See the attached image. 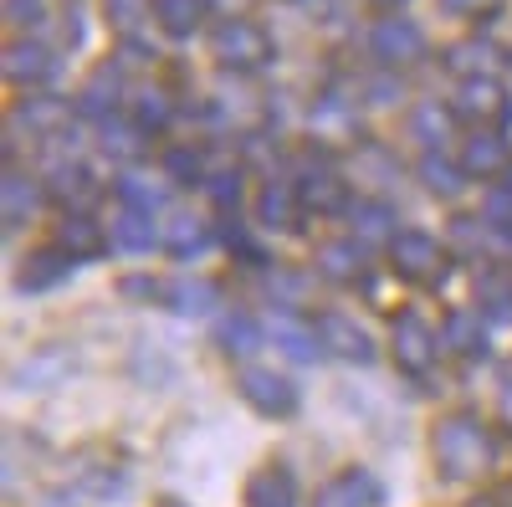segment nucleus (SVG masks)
<instances>
[{
  "mask_svg": "<svg viewBox=\"0 0 512 507\" xmlns=\"http://www.w3.org/2000/svg\"><path fill=\"white\" fill-rule=\"evenodd\" d=\"M431 456L446 477H482L492 472L497 461V436L482 426L472 410H451L436 420V436H431Z\"/></svg>",
  "mask_w": 512,
  "mask_h": 507,
  "instance_id": "f257e3e1",
  "label": "nucleus"
},
{
  "mask_svg": "<svg viewBox=\"0 0 512 507\" xmlns=\"http://www.w3.org/2000/svg\"><path fill=\"white\" fill-rule=\"evenodd\" d=\"M390 267H395V277H405V282H441L446 277V267H451V257H446V246L431 236V231H400L395 241H390Z\"/></svg>",
  "mask_w": 512,
  "mask_h": 507,
  "instance_id": "f03ea898",
  "label": "nucleus"
},
{
  "mask_svg": "<svg viewBox=\"0 0 512 507\" xmlns=\"http://www.w3.org/2000/svg\"><path fill=\"white\" fill-rule=\"evenodd\" d=\"M210 41H216L221 67H231V72H256L272 62V36L256 21H221Z\"/></svg>",
  "mask_w": 512,
  "mask_h": 507,
  "instance_id": "7ed1b4c3",
  "label": "nucleus"
},
{
  "mask_svg": "<svg viewBox=\"0 0 512 507\" xmlns=\"http://www.w3.org/2000/svg\"><path fill=\"white\" fill-rule=\"evenodd\" d=\"M390 354H395V364L405 374H425V369H431L436 333H431V323H425L415 308H400L395 313V323H390Z\"/></svg>",
  "mask_w": 512,
  "mask_h": 507,
  "instance_id": "20e7f679",
  "label": "nucleus"
},
{
  "mask_svg": "<svg viewBox=\"0 0 512 507\" xmlns=\"http://www.w3.org/2000/svg\"><path fill=\"white\" fill-rule=\"evenodd\" d=\"M451 113L466 118V123H482V129H497V123L512 118V98L497 77H472V82H461Z\"/></svg>",
  "mask_w": 512,
  "mask_h": 507,
  "instance_id": "39448f33",
  "label": "nucleus"
},
{
  "mask_svg": "<svg viewBox=\"0 0 512 507\" xmlns=\"http://www.w3.org/2000/svg\"><path fill=\"white\" fill-rule=\"evenodd\" d=\"M369 52H374L384 67H410V62H420V52H425V36H420L415 21L384 16V21H374V31H369Z\"/></svg>",
  "mask_w": 512,
  "mask_h": 507,
  "instance_id": "423d86ee",
  "label": "nucleus"
},
{
  "mask_svg": "<svg viewBox=\"0 0 512 507\" xmlns=\"http://www.w3.org/2000/svg\"><path fill=\"white\" fill-rule=\"evenodd\" d=\"M313 333H318V344H323L328 354L349 359V364H374V338H369L359 323H349L344 313H318Z\"/></svg>",
  "mask_w": 512,
  "mask_h": 507,
  "instance_id": "0eeeda50",
  "label": "nucleus"
},
{
  "mask_svg": "<svg viewBox=\"0 0 512 507\" xmlns=\"http://www.w3.org/2000/svg\"><path fill=\"white\" fill-rule=\"evenodd\" d=\"M241 395H246L251 410H262V415H292L297 410V390L272 369H241Z\"/></svg>",
  "mask_w": 512,
  "mask_h": 507,
  "instance_id": "6e6552de",
  "label": "nucleus"
},
{
  "mask_svg": "<svg viewBox=\"0 0 512 507\" xmlns=\"http://www.w3.org/2000/svg\"><path fill=\"white\" fill-rule=\"evenodd\" d=\"M446 67L461 77V82H472V77H497L507 67V52L497 47V41L487 36H472V41H456V47L446 52Z\"/></svg>",
  "mask_w": 512,
  "mask_h": 507,
  "instance_id": "1a4fd4ad",
  "label": "nucleus"
},
{
  "mask_svg": "<svg viewBox=\"0 0 512 507\" xmlns=\"http://www.w3.org/2000/svg\"><path fill=\"white\" fill-rule=\"evenodd\" d=\"M472 303L487 323H512V272L507 267H482L472 277Z\"/></svg>",
  "mask_w": 512,
  "mask_h": 507,
  "instance_id": "9d476101",
  "label": "nucleus"
},
{
  "mask_svg": "<svg viewBox=\"0 0 512 507\" xmlns=\"http://www.w3.org/2000/svg\"><path fill=\"white\" fill-rule=\"evenodd\" d=\"M441 344L461 359H482L487 354V323L477 308H451L446 323H441Z\"/></svg>",
  "mask_w": 512,
  "mask_h": 507,
  "instance_id": "9b49d317",
  "label": "nucleus"
},
{
  "mask_svg": "<svg viewBox=\"0 0 512 507\" xmlns=\"http://www.w3.org/2000/svg\"><path fill=\"white\" fill-rule=\"evenodd\" d=\"M379 482L369 477V472H359V467H349L344 477H333L318 497H313V507H379Z\"/></svg>",
  "mask_w": 512,
  "mask_h": 507,
  "instance_id": "f8f14e48",
  "label": "nucleus"
},
{
  "mask_svg": "<svg viewBox=\"0 0 512 507\" xmlns=\"http://www.w3.org/2000/svg\"><path fill=\"white\" fill-rule=\"evenodd\" d=\"M297 200H303L308 210H323V216H333V210H349V185L318 164V169H308V175H303V185H297Z\"/></svg>",
  "mask_w": 512,
  "mask_h": 507,
  "instance_id": "ddd939ff",
  "label": "nucleus"
},
{
  "mask_svg": "<svg viewBox=\"0 0 512 507\" xmlns=\"http://www.w3.org/2000/svg\"><path fill=\"white\" fill-rule=\"evenodd\" d=\"M52 195L72 210V216H88V205L98 200V180L82 164H57L52 169Z\"/></svg>",
  "mask_w": 512,
  "mask_h": 507,
  "instance_id": "4468645a",
  "label": "nucleus"
},
{
  "mask_svg": "<svg viewBox=\"0 0 512 507\" xmlns=\"http://www.w3.org/2000/svg\"><path fill=\"white\" fill-rule=\"evenodd\" d=\"M246 507H297V482L287 467H262L246 482Z\"/></svg>",
  "mask_w": 512,
  "mask_h": 507,
  "instance_id": "2eb2a0df",
  "label": "nucleus"
},
{
  "mask_svg": "<svg viewBox=\"0 0 512 507\" xmlns=\"http://www.w3.org/2000/svg\"><path fill=\"white\" fill-rule=\"evenodd\" d=\"M461 169L466 175H507L512 169V159H507V139L502 134H472V144H466V154H461Z\"/></svg>",
  "mask_w": 512,
  "mask_h": 507,
  "instance_id": "dca6fc26",
  "label": "nucleus"
},
{
  "mask_svg": "<svg viewBox=\"0 0 512 507\" xmlns=\"http://www.w3.org/2000/svg\"><path fill=\"white\" fill-rule=\"evenodd\" d=\"M103 241H108V236H103V226H98L93 216H67L62 231H57V246L67 251L72 262H93L98 251H103Z\"/></svg>",
  "mask_w": 512,
  "mask_h": 507,
  "instance_id": "f3484780",
  "label": "nucleus"
},
{
  "mask_svg": "<svg viewBox=\"0 0 512 507\" xmlns=\"http://www.w3.org/2000/svg\"><path fill=\"white\" fill-rule=\"evenodd\" d=\"M349 226H354L359 241H384V246L400 236V231H395V210L384 205V200H359V205H349Z\"/></svg>",
  "mask_w": 512,
  "mask_h": 507,
  "instance_id": "a211bd4d",
  "label": "nucleus"
},
{
  "mask_svg": "<svg viewBox=\"0 0 512 507\" xmlns=\"http://www.w3.org/2000/svg\"><path fill=\"white\" fill-rule=\"evenodd\" d=\"M52 72V52L41 47V41H16V47H6V77L21 82V88H31V82H41Z\"/></svg>",
  "mask_w": 512,
  "mask_h": 507,
  "instance_id": "6ab92c4d",
  "label": "nucleus"
},
{
  "mask_svg": "<svg viewBox=\"0 0 512 507\" xmlns=\"http://www.w3.org/2000/svg\"><path fill=\"white\" fill-rule=\"evenodd\" d=\"M67 251L62 246H52V251H31L26 257V267H21V292H47L52 282H62L67 277Z\"/></svg>",
  "mask_w": 512,
  "mask_h": 507,
  "instance_id": "aec40b11",
  "label": "nucleus"
},
{
  "mask_svg": "<svg viewBox=\"0 0 512 507\" xmlns=\"http://www.w3.org/2000/svg\"><path fill=\"white\" fill-rule=\"evenodd\" d=\"M318 272L328 282H354L364 272V251L354 241H328V246H318Z\"/></svg>",
  "mask_w": 512,
  "mask_h": 507,
  "instance_id": "412c9836",
  "label": "nucleus"
},
{
  "mask_svg": "<svg viewBox=\"0 0 512 507\" xmlns=\"http://www.w3.org/2000/svg\"><path fill=\"white\" fill-rule=\"evenodd\" d=\"M297 190H287V185H267L262 190V200H256V216H262V226H272V231H297Z\"/></svg>",
  "mask_w": 512,
  "mask_h": 507,
  "instance_id": "4be33fe9",
  "label": "nucleus"
},
{
  "mask_svg": "<svg viewBox=\"0 0 512 507\" xmlns=\"http://www.w3.org/2000/svg\"><path fill=\"white\" fill-rule=\"evenodd\" d=\"M154 21L169 36H195L205 21V0H154Z\"/></svg>",
  "mask_w": 512,
  "mask_h": 507,
  "instance_id": "5701e85b",
  "label": "nucleus"
},
{
  "mask_svg": "<svg viewBox=\"0 0 512 507\" xmlns=\"http://www.w3.org/2000/svg\"><path fill=\"white\" fill-rule=\"evenodd\" d=\"M164 246H169V257H200L210 246V231H205L200 216H175L164 231Z\"/></svg>",
  "mask_w": 512,
  "mask_h": 507,
  "instance_id": "b1692460",
  "label": "nucleus"
},
{
  "mask_svg": "<svg viewBox=\"0 0 512 507\" xmlns=\"http://www.w3.org/2000/svg\"><path fill=\"white\" fill-rule=\"evenodd\" d=\"M108 236H113V246H123V251H154V246H159V236H154V226H149L144 210H123Z\"/></svg>",
  "mask_w": 512,
  "mask_h": 507,
  "instance_id": "393cba45",
  "label": "nucleus"
},
{
  "mask_svg": "<svg viewBox=\"0 0 512 507\" xmlns=\"http://www.w3.org/2000/svg\"><path fill=\"white\" fill-rule=\"evenodd\" d=\"M267 333H272L277 344L287 349V359H318V354H323V344H318V333H308V328H297L292 318H272V323H267Z\"/></svg>",
  "mask_w": 512,
  "mask_h": 507,
  "instance_id": "a878e982",
  "label": "nucleus"
},
{
  "mask_svg": "<svg viewBox=\"0 0 512 507\" xmlns=\"http://www.w3.org/2000/svg\"><path fill=\"white\" fill-rule=\"evenodd\" d=\"M451 123H456V113H451V108H436V103H420V108L410 113V129L431 144V154H436V144L451 139Z\"/></svg>",
  "mask_w": 512,
  "mask_h": 507,
  "instance_id": "bb28decb",
  "label": "nucleus"
},
{
  "mask_svg": "<svg viewBox=\"0 0 512 507\" xmlns=\"http://www.w3.org/2000/svg\"><path fill=\"white\" fill-rule=\"evenodd\" d=\"M118 200H123V210H144L149 216V210L164 200V185H154L149 175H139V169H128V175L118 180Z\"/></svg>",
  "mask_w": 512,
  "mask_h": 507,
  "instance_id": "cd10ccee",
  "label": "nucleus"
},
{
  "mask_svg": "<svg viewBox=\"0 0 512 507\" xmlns=\"http://www.w3.org/2000/svg\"><path fill=\"white\" fill-rule=\"evenodd\" d=\"M221 349L231 359H246L251 349H262V323L256 318H226L221 323Z\"/></svg>",
  "mask_w": 512,
  "mask_h": 507,
  "instance_id": "c85d7f7f",
  "label": "nucleus"
},
{
  "mask_svg": "<svg viewBox=\"0 0 512 507\" xmlns=\"http://www.w3.org/2000/svg\"><path fill=\"white\" fill-rule=\"evenodd\" d=\"M169 303H175V313H210L216 308V287L210 282H200V277H190V282H175L169 287Z\"/></svg>",
  "mask_w": 512,
  "mask_h": 507,
  "instance_id": "c756f323",
  "label": "nucleus"
},
{
  "mask_svg": "<svg viewBox=\"0 0 512 507\" xmlns=\"http://www.w3.org/2000/svg\"><path fill=\"white\" fill-rule=\"evenodd\" d=\"M461 175H466V169L446 164L441 149L420 159V180H425V190H436V195H456V190H461Z\"/></svg>",
  "mask_w": 512,
  "mask_h": 507,
  "instance_id": "7c9ffc66",
  "label": "nucleus"
},
{
  "mask_svg": "<svg viewBox=\"0 0 512 507\" xmlns=\"http://www.w3.org/2000/svg\"><path fill=\"white\" fill-rule=\"evenodd\" d=\"M0 205H6V226H21L31 210H36V190H31V180H21V175H6V190H0Z\"/></svg>",
  "mask_w": 512,
  "mask_h": 507,
  "instance_id": "2f4dec72",
  "label": "nucleus"
},
{
  "mask_svg": "<svg viewBox=\"0 0 512 507\" xmlns=\"http://www.w3.org/2000/svg\"><path fill=\"white\" fill-rule=\"evenodd\" d=\"M67 113L72 108L62 98H31V103H21V123H26V129H62Z\"/></svg>",
  "mask_w": 512,
  "mask_h": 507,
  "instance_id": "473e14b6",
  "label": "nucleus"
},
{
  "mask_svg": "<svg viewBox=\"0 0 512 507\" xmlns=\"http://www.w3.org/2000/svg\"><path fill=\"white\" fill-rule=\"evenodd\" d=\"M113 98H118V77H113V72H108V77L98 72V77L88 82V93H82V113L108 123V118H113Z\"/></svg>",
  "mask_w": 512,
  "mask_h": 507,
  "instance_id": "72a5a7b5",
  "label": "nucleus"
},
{
  "mask_svg": "<svg viewBox=\"0 0 512 507\" xmlns=\"http://www.w3.org/2000/svg\"><path fill=\"white\" fill-rule=\"evenodd\" d=\"M221 241H226V246L236 251V257H241L246 267H267V251H262V246H256V241H251V231H246L241 221H226V231H221Z\"/></svg>",
  "mask_w": 512,
  "mask_h": 507,
  "instance_id": "f704fd0d",
  "label": "nucleus"
},
{
  "mask_svg": "<svg viewBox=\"0 0 512 507\" xmlns=\"http://www.w3.org/2000/svg\"><path fill=\"white\" fill-rule=\"evenodd\" d=\"M134 123H139V134H154V129H164V123H169V103H164V93H159V88H149V93L139 98Z\"/></svg>",
  "mask_w": 512,
  "mask_h": 507,
  "instance_id": "c9c22d12",
  "label": "nucleus"
},
{
  "mask_svg": "<svg viewBox=\"0 0 512 507\" xmlns=\"http://www.w3.org/2000/svg\"><path fill=\"white\" fill-rule=\"evenodd\" d=\"M205 195L216 200V205H226V210H231V205L241 200V169H226V175H210V180H205Z\"/></svg>",
  "mask_w": 512,
  "mask_h": 507,
  "instance_id": "e433bc0d",
  "label": "nucleus"
},
{
  "mask_svg": "<svg viewBox=\"0 0 512 507\" xmlns=\"http://www.w3.org/2000/svg\"><path fill=\"white\" fill-rule=\"evenodd\" d=\"M164 169H169V180L195 185V180H200V154H195V149H169V154H164Z\"/></svg>",
  "mask_w": 512,
  "mask_h": 507,
  "instance_id": "4c0bfd02",
  "label": "nucleus"
},
{
  "mask_svg": "<svg viewBox=\"0 0 512 507\" xmlns=\"http://www.w3.org/2000/svg\"><path fill=\"white\" fill-rule=\"evenodd\" d=\"M103 11H108V21L118 31H134L144 21V0H103Z\"/></svg>",
  "mask_w": 512,
  "mask_h": 507,
  "instance_id": "58836bf2",
  "label": "nucleus"
},
{
  "mask_svg": "<svg viewBox=\"0 0 512 507\" xmlns=\"http://www.w3.org/2000/svg\"><path fill=\"white\" fill-rule=\"evenodd\" d=\"M451 226H456L451 236H456V251H461V257H472V251H482L487 221H466V216H461V221H451Z\"/></svg>",
  "mask_w": 512,
  "mask_h": 507,
  "instance_id": "ea45409f",
  "label": "nucleus"
},
{
  "mask_svg": "<svg viewBox=\"0 0 512 507\" xmlns=\"http://www.w3.org/2000/svg\"><path fill=\"white\" fill-rule=\"evenodd\" d=\"M272 298H277L282 308H292V303H303V298H308V282H303V277H282V272H277V277H272Z\"/></svg>",
  "mask_w": 512,
  "mask_h": 507,
  "instance_id": "a19ab883",
  "label": "nucleus"
},
{
  "mask_svg": "<svg viewBox=\"0 0 512 507\" xmlns=\"http://www.w3.org/2000/svg\"><path fill=\"white\" fill-rule=\"evenodd\" d=\"M487 226H492V231H512V195H507V190H492V200H487Z\"/></svg>",
  "mask_w": 512,
  "mask_h": 507,
  "instance_id": "79ce46f5",
  "label": "nucleus"
},
{
  "mask_svg": "<svg viewBox=\"0 0 512 507\" xmlns=\"http://www.w3.org/2000/svg\"><path fill=\"white\" fill-rule=\"evenodd\" d=\"M103 149L108 154H134V129H118V123L108 118L103 123Z\"/></svg>",
  "mask_w": 512,
  "mask_h": 507,
  "instance_id": "37998d69",
  "label": "nucleus"
},
{
  "mask_svg": "<svg viewBox=\"0 0 512 507\" xmlns=\"http://www.w3.org/2000/svg\"><path fill=\"white\" fill-rule=\"evenodd\" d=\"M441 6H446V11H456V16H472V21H477V16H492V11L502 6V0H441Z\"/></svg>",
  "mask_w": 512,
  "mask_h": 507,
  "instance_id": "c03bdc74",
  "label": "nucleus"
},
{
  "mask_svg": "<svg viewBox=\"0 0 512 507\" xmlns=\"http://www.w3.org/2000/svg\"><path fill=\"white\" fill-rule=\"evenodd\" d=\"M123 292H128V298H159V287H154L149 277H128V282H123Z\"/></svg>",
  "mask_w": 512,
  "mask_h": 507,
  "instance_id": "a18cd8bd",
  "label": "nucleus"
},
{
  "mask_svg": "<svg viewBox=\"0 0 512 507\" xmlns=\"http://www.w3.org/2000/svg\"><path fill=\"white\" fill-rule=\"evenodd\" d=\"M497 415H502V426L512 431V374H507V385H502V400H497Z\"/></svg>",
  "mask_w": 512,
  "mask_h": 507,
  "instance_id": "49530a36",
  "label": "nucleus"
},
{
  "mask_svg": "<svg viewBox=\"0 0 512 507\" xmlns=\"http://www.w3.org/2000/svg\"><path fill=\"white\" fill-rule=\"evenodd\" d=\"M11 16H16V21H21V16H26V21L41 16V0H11Z\"/></svg>",
  "mask_w": 512,
  "mask_h": 507,
  "instance_id": "de8ad7c7",
  "label": "nucleus"
},
{
  "mask_svg": "<svg viewBox=\"0 0 512 507\" xmlns=\"http://www.w3.org/2000/svg\"><path fill=\"white\" fill-rule=\"evenodd\" d=\"M472 507H497V502H492V497H477V502H472Z\"/></svg>",
  "mask_w": 512,
  "mask_h": 507,
  "instance_id": "09e8293b",
  "label": "nucleus"
},
{
  "mask_svg": "<svg viewBox=\"0 0 512 507\" xmlns=\"http://www.w3.org/2000/svg\"><path fill=\"white\" fill-rule=\"evenodd\" d=\"M502 180H507V185H502V190H507V195H512V169H507V175H502Z\"/></svg>",
  "mask_w": 512,
  "mask_h": 507,
  "instance_id": "8fccbe9b",
  "label": "nucleus"
}]
</instances>
